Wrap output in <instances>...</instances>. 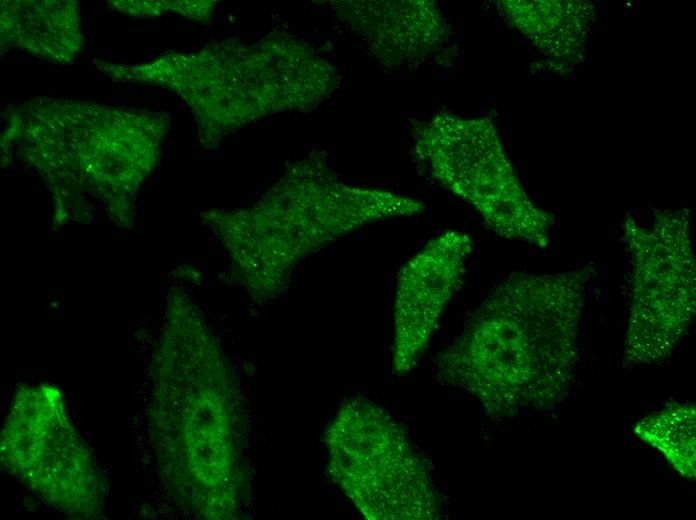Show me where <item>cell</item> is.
<instances>
[{"mask_svg":"<svg viewBox=\"0 0 696 520\" xmlns=\"http://www.w3.org/2000/svg\"><path fill=\"white\" fill-rule=\"evenodd\" d=\"M593 265L517 270L473 311L436 357L437 376L476 398L494 419L549 410L568 395Z\"/></svg>","mask_w":696,"mask_h":520,"instance_id":"cell-1","label":"cell"},{"mask_svg":"<svg viewBox=\"0 0 696 520\" xmlns=\"http://www.w3.org/2000/svg\"><path fill=\"white\" fill-rule=\"evenodd\" d=\"M155 364L151 423L164 483L203 519H237L250 494L236 379L194 307H170Z\"/></svg>","mask_w":696,"mask_h":520,"instance_id":"cell-2","label":"cell"},{"mask_svg":"<svg viewBox=\"0 0 696 520\" xmlns=\"http://www.w3.org/2000/svg\"><path fill=\"white\" fill-rule=\"evenodd\" d=\"M153 82L181 95L200 132L214 140L273 112L315 108L335 90L338 75L309 45L269 35L254 45L227 41L196 55L165 56Z\"/></svg>","mask_w":696,"mask_h":520,"instance_id":"cell-3","label":"cell"},{"mask_svg":"<svg viewBox=\"0 0 696 520\" xmlns=\"http://www.w3.org/2000/svg\"><path fill=\"white\" fill-rule=\"evenodd\" d=\"M297 164V171L285 176L251 210L230 213L222 220L239 231L236 245L244 250L238 253L264 242L246 263L271 250L266 263L278 254L276 261L281 265L282 254H286L287 268L369 223L416 216L426 209L415 198L344 183L318 154Z\"/></svg>","mask_w":696,"mask_h":520,"instance_id":"cell-4","label":"cell"},{"mask_svg":"<svg viewBox=\"0 0 696 520\" xmlns=\"http://www.w3.org/2000/svg\"><path fill=\"white\" fill-rule=\"evenodd\" d=\"M328 472L369 520H433L441 516L428 460L384 409L345 401L324 433Z\"/></svg>","mask_w":696,"mask_h":520,"instance_id":"cell-5","label":"cell"},{"mask_svg":"<svg viewBox=\"0 0 696 520\" xmlns=\"http://www.w3.org/2000/svg\"><path fill=\"white\" fill-rule=\"evenodd\" d=\"M413 150L431 176L470 204L499 236L539 248L556 216L526 193L490 118L438 113L413 126Z\"/></svg>","mask_w":696,"mask_h":520,"instance_id":"cell-6","label":"cell"},{"mask_svg":"<svg viewBox=\"0 0 696 520\" xmlns=\"http://www.w3.org/2000/svg\"><path fill=\"white\" fill-rule=\"evenodd\" d=\"M630 300L623 362L649 365L669 358L696 312V262L687 209L656 210L650 226L628 213Z\"/></svg>","mask_w":696,"mask_h":520,"instance_id":"cell-7","label":"cell"},{"mask_svg":"<svg viewBox=\"0 0 696 520\" xmlns=\"http://www.w3.org/2000/svg\"><path fill=\"white\" fill-rule=\"evenodd\" d=\"M22 392L2 434L7 469L66 513L92 517L101 507V481L67 420L61 395L47 386Z\"/></svg>","mask_w":696,"mask_h":520,"instance_id":"cell-8","label":"cell"},{"mask_svg":"<svg viewBox=\"0 0 696 520\" xmlns=\"http://www.w3.org/2000/svg\"><path fill=\"white\" fill-rule=\"evenodd\" d=\"M470 235L448 230L401 267L394 296L392 372L402 377L424 355L443 312L461 286L473 251Z\"/></svg>","mask_w":696,"mask_h":520,"instance_id":"cell-9","label":"cell"},{"mask_svg":"<svg viewBox=\"0 0 696 520\" xmlns=\"http://www.w3.org/2000/svg\"><path fill=\"white\" fill-rule=\"evenodd\" d=\"M338 13L391 65L423 61L448 37L449 26L434 2L342 1Z\"/></svg>","mask_w":696,"mask_h":520,"instance_id":"cell-10","label":"cell"},{"mask_svg":"<svg viewBox=\"0 0 696 520\" xmlns=\"http://www.w3.org/2000/svg\"><path fill=\"white\" fill-rule=\"evenodd\" d=\"M497 6L506 21L552 62L555 71L571 70L584 59L595 20L591 2L502 0Z\"/></svg>","mask_w":696,"mask_h":520,"instance_id":"cell-11","label":"cell"},{"mask_svg":"<svg viewBox=\"0 0 696 520\" xmlns=\"http://www.w3.org/2000/svg\"><path fill=\"white\" fill-rule=\"evenodd\" d=\"M5 44L49 61L67 62L81 49L78 7L72 1H9L1 5Z\"/></svg>","mask_w":696,"mask_h":520,"instance_id":"cell-12","label":"cell"},{"mask_svg":"<svg viewBox=\"0 0 696 520\" xmlns=\"http://www.w3.org/2000/svg\"><path fill=\"white\" fill-rule=\"evenodd\" d=\"M695 406L671 403L638 421L634 434L682 477L695 479Z\"/></svg>","mask_w":696,"mask_h":520,"instance_id":"cell-13","label":"cell"}]
</instances>
